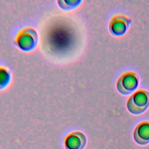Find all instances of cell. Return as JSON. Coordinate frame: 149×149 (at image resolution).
Returning <instances> with one entry per match:
<instances>
[{"instance_id":"ba28073f","label":"cell","mask_w":149,"mask_h":149,"mask_svg":"<svg viewBox=\"0 0 149 149\" xmlns=\"http://www.w3.org/2000/svg\"><path fill=\"white\" fill-rule=\"evenodd\" d=\"M81 1H76V0H69V1H59L58 2L59 4V6L64 9H70L73 8L77 5Z\"/></svg>"},{"instance_id":"8992f818","label":"cell","mask_w":149,"mask_h":149,"mask_svg":"<svg viewBox=\"0 0 149 149\" xmlns=\"http://www.w3.org/2000/svg\"><path fill=\"white\" fill-rule=\"evenodd\" d=\"M86 143L85 135L80 132H75L70 134L66 140L68 149H82Z\"/></svg>"},{"instance_id":"52a82bcc","label":"cell","mask_w":149,"mask_h":149,"mask_svg":"<svg viewBox=\"0 0 149 149\" xmlns=\"http://www.w3.org/2000/svg\"><path fill=\"white\" fill-rule=\"evenodd\" d=\"M11 78L10 71L6 68L0 66V90L5 87Z\"/></svg>"},{"instance_id":"5b68a950","label":"cell","mask_w":149,"mask_h":149,"mask_svg":"<svg viewBox=\"0 0 149 149\" xmlns=\"http://www.w3.org/2000/svg\"><path fill=\"white\" fill-rule=\"evenodd\" d=\"M133 138L140 145L149 143V121H142L137 125L133 132Z\"/></svg>"},{"instance_id":"7a4b0ae2","label":"cell","mask_w":149,"mask_h":149,"mask_svg":"<svg viewBox=\"0 0 149 149\" xmlns=\"http://www.w3.org/2000/svg\"><path fill=\"white\" fill-rule=\"evenodd\" d=\"M137 73L129 71L122 74L116 82V88L122 94H129L135 90L139 85Z\"/></svg>"},{"instance_id":"6da1fadb","label":"cell","mask_w":149,"mask_h":149,"mask_svg":"<svg viewBox=\"0 0 149 149\" xmlns=\"http://www.w3.org/2000/svg\"><path fill=\"white\" fill-rule=\"evenodd\" d=\"M149 105V91L139 90L128 99L126 107L132 113L138 115L144 112Z\"/></svg>"},{"instance_id":"277c9868","label":"cell","mask_w":149,"mask_h":149,"mask_svg":"<svg viewBox=\"0 0 149 149\" xmlns=\"http://www.w3.org/2000/svg\"><path fill=\"white\" fill-rule=\"evenodd\" d=\"M130 23V18L124 15L118 14L111 18L109 23V30L113 35L120 36L126 33Z\"/></svg>"},{"instance_id":"3957f363","label":"cell","mask_w":149,"mask_h":149,"mask_svg":"<svg viewBox=\"0 0 149 149\" xmlns=\"http://www.w3.org/2000/svg\"><path fill=\"white\" fill-rule=\"evenodd\" d=\"M16 41L20 49L26 51H30L33 49L37 44V33L32 27L24 28L17 35Z\"/></svg>"}]
</instances>
